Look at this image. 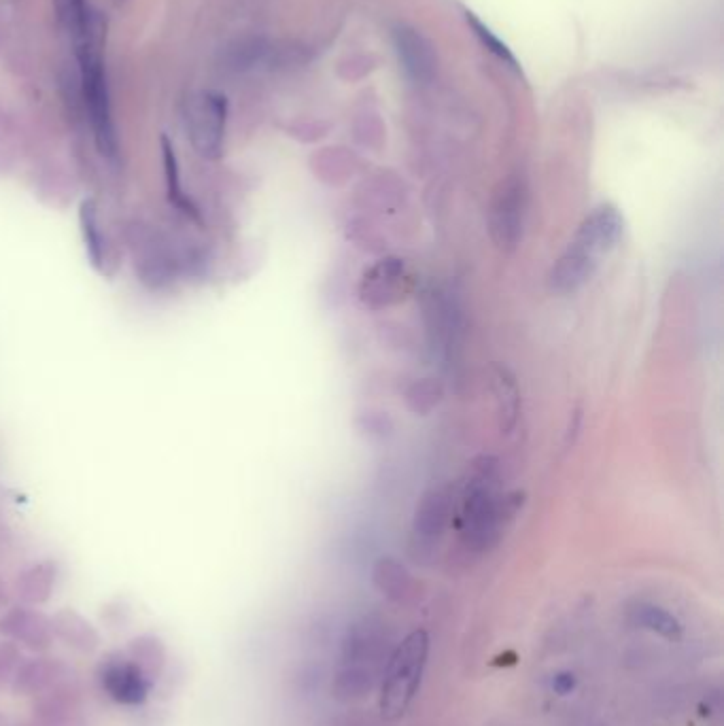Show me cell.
<instances>
[{
  "mask_svg": "<svg viewBox=\"0 0 724 726\" xmlns=\"http://www.w3.org/2000/svg\"><path fill=\"white\" fill-rule=\"evenodd\" d=\"M523 501L525 495L519 491L506 495L497 491V461L493 457L474 461L459 512V538L465 550H491L523 508Z\"/></svg>",
  "mask_w": 724,
  "mask_h": 726,
  "instance_id": "6da1fadb",
  "label": "cell"
},
{
  "mask_svg": "<svg viewBox=\"0 0 724 726\" xmlns=\"http://www.w3.org/2000/svg\"><path fill=\"white\" fill-rule=\"evenodd\" d=\"M102 45H105V22H102V17L98 13L92 11L88 34H85L81 45L75 47V51L81 68L83 102L90 115L96 147L100 155H105L107 160H115L119 143L111 111L105 60H102Z\"/></svg>",
  "mask_w": 724,
  "mask_h": 726,
  "instance_id": "7a4b0ae2",
  "label": "cell"
},
{
  "mask_svg": "<svg viewBox=\"0 0 724 726\" xmlns=\"http://www.w3.org/2000/svg\"><path fill=\"white\" fill-rule=\"evenodd\" d=\"M429 659V635L415 629L393 650L385 669V678L378 697V710L385 720L402 718L415 703Z\"/></svg>",
  "mask_w": 724,
  "mask_h": 726,
  "instance_id": "3957f363",
  "label": "cell"
},
{
  "mask_svg": "<svg viewBox=\"0 0 724 726\" xmlns=\"http://www.w3.org/2000/svg\"><path fill=\"white\" fill-rule=\"evenodd\" d=\"M527 187L521 179H508L499 185L489 211V232L495 247L504 253L516 251L525 232Z\"/></svg>",
  "mask_w": 724,
  "mask_h": 726,
  "instance_id": "277c9868",
  "label": "cell"
},
{
  "mask_svg": "<svg viewBox=\"0 0 724 726\" xmlns=\"http://www.w3.org/2000/svg\"><path fill=\"white\" fill-rule=\"evenodd\" d=\"M228 98L219 92H202L189 105L187 126L194 149L206 160H217L226 136Z\"/></svg>",
  "mask_w": 724,
  "mask_h": 726,
  "instance_id": "5b68a950",
  "label": "cell"
},
{
  "mask_svg": "<svg viewBox=\"0 0 724 726\" xmlns=\"http://www.w3.org/2000/svg\"><path fill=\"white\" fill-rule=\"evenodd\" d=\"M412 287L406 264L398 257H383L366 270L359 285L361 302L370 308H385L404 300Z\"/></svg>",
  "mask_w": 724,
  "mask_h": 726,
  "instance_id": "8992f818",
  "label": "cell"
},
{
  "mask_svg": "<svg viewBox=\"0 0 724 726\" xmlns=\"http://www.w3.org/2000/svg\"><path fill=\"white\" fill-rule=\"evenodd\" d=\"M599 264L601 259L597 255L570 240L548 272V289L557 296H572L593 279Z\"/></svg>",
  "mask_w": 724,
  "mask_h": 726,
  "instance_id": "52a82bcc",
  "label": "cell"
},
{
  "mask_svg": "<svg viewBox=\"0 0 724 726\" xmlns=\"http://www.w3.org/2000/svg\"><path fill=\"white\" fill-rule=\"evenodd\" d=\"M100 682L107 695L122 705H139L147 699L151 680L147 673L132 659L124 656H111L100 667Z\"/></svg>",
  "mask_w": 724,
  "mask_h": 726,
  "instance_id": "ba28073f",
  "label": "cell"
},
{
  "mask_svg": "<svg viewBox=\"0 0 724 726\" xmlns=\"http://www.w3.org/2000/svg\"><path fill=\"white\" fill-rule=\"evenodd\" d=\"M453 514V493L448 487L429 489L415 510V521H412V538L417 546L432 548L444 535L448 521Z\"/></svg>",
  "mask_w": 724,
  "mask_h": 726,
  "instance_id": "9c48e42d",
  "label": "cell"
},
{
  "mask_svg": "<svg viewBox=\"0 0 724 726\" xmlns=\"http://www.w3.org/2000/svg\"><path fill=\"white\" fill-rule=\"evenodd\" d=\"M625 234V219L612 204H599L582 219L572 240L595 253L597 257L608 255Z\"/></svg>",
  "mask_w": 724,
  "mask_h": 726,
  "instance_id": "30bf717a",
  "label": "cell"
},
{
  "mask_svg": "<svg viewBox=\"0 0 724 726\" xmlns=\"http://www.w3.org/2000/svg\"><path fill=\"white\" fill-rule=\"evenodd\" d=\"M393 45L404 73L412 83L427 85L434 79L438 60L432 43L421 32L410 26H398L393 30Z\"/></svg>",
  "mask_w": 724,
  "mask_h": 726,
  "instance_id": "8fae6325",
  "label": "cell"
},
{
  "mask_svg": "<svg viewBox=\"0 0 724 726\" xmlns=\"http://www.w3.org/2000/svg\"><path fill=\"white\" fill-rule=\"evenodd\" d=\"M493 391L497 395L499 429H502L504 434H510L516 421H519L521 393L514 374L506 366H502V363H495L493 366Z\"/></svg>",
  "mask_w": 724,
  "mask_h": 726,
  "instance_id": "7c38bea8",
  "label": "cell"
},
{
  "mask_svg": "<svg viewBox=\"0 0 724 726\" xmlns=\"http://www.w3.org/2000/svg\"><path fill=\"white\" fill-rule=\"evenodd\" d=\"M79 223H81V234H83V242H85V253H88V257H90V264L96 270L105 272L109 247H107L105 232H102V228H100L98 209H96L94 200L88 198L81 202Z\"/></svg>",
  "mask_w": 724,
  "mask_h": 726,
  "instance_id": "4fadbf2b",
  "label": "cell"
},
{
  "mask_svg": "<svg viewBox=\"0 0 724 726\" xmlns=\"http://www.w3.org/2000/svg\"><path fill=\"white\" fill-rule=\"evenodd\" d=\"M47 627L49 625L43 616L30 614L24 610H17V612L9 614L5 618V622H0V629H5L15 639H22V642L28 644L30 648H45L49 644L51 635H49Z\"/></svg>",
  "mask_w": 724,
  "mask_h": 726,
  "instance_id": "5bb4252c",
  "label": "cell"
},
{
  "mask_svg": "<svg viewBox=\"0 0 724 726\" xmlns=\"http://www.w3.org/2000/svg\"><path fill=\"white\" fill-rule=\"evenodd\" d=\"M54 631L58 633L60 639H64L68 646H73L81 652H92L98 646L96 631L92 629L90 622H85L77 614L64 612V614L56 616Z\"/></svg>",
  "mask_w": 724,
  "mask_h": 726,
  "instance_id": "9a60e30c",
  "label": "cell"
},
{
  "mask_svg": "<svg viewBox=\"0 0 724 726\" xmlns=\"http://www.w3.org/2000/svg\"><path fill=\"white\" fill-rule=\"evenodd\" d=\"M54 7L58 22L71 34L73 45L77 47L85 39V34H88L92 9L85 0H54Z\"/></svg>",
  "mask_w": 724,
  "mask_h": 726,
  "instance_id": "2e32d148",
  "label": "cell"
},
{
  "mask_svg": "<svg viewBox=\"0 0 724 726\" xmlns=\"http://www.w3.org/2000/svg\"><path fill=\"white\" fill-rule=\"evenodd\" d=\"M162 155H164V172H166V185H168V198L170 202L179 206L183 213H192L196 215V209L192 200H189L183 194V185H181V170H179V160L172 143L168 141L166 136H162Z\"/></svg>",
  "mask_w": 724,
  "mask_h": 726,
  "instance_id": "e0dca14e",
  "label": "cell"
},
{
  "mask_svg": "<svg viewBox=\"0 0 724 726\" xmlns=\"http://www.w3.org/2000/svg\"><path fill=\"white\" fill-rule=\"evenodd\" d=\"M374 580L391 597H404L412 584L410 576L404 572L402 565L395 563L393 559H381L376 563Z\"/></svg>",
  "mask_w": 724,
  "mask_h": 726,
  "instance_id": "ac0fdd59",
  "label": "cell"
},
{
  "mask_svg": "<svg viewBox=\"0 0 724 726\" xmlns=\"http://www.w3.org/2000/svg\"><path fill=\"white\" fill-rule=\"evenodd\" d=\"M130 652L132 661L147 673L149 680H153V673H158L164 665V648L155 637L134 639Z\"/></svg>",
  "mask_w": 724,
  "mask_h": 726,
  "instance_id": "d6986e66",
  "label": "cell"
},
{
  "mask_svg": "<svg viewBox=\"0 0 724 726\" xmlns=\"http://www.w3.org/2000/svg\"><path fill=\"white\" fill-rule=\"evenodd\" d=\"M442 400V385L436 383L434 378H423L419 383L412 385L406 393L408 408L417 414H427L432 408L438 406Z\"/></svg>",
  "mask_w": 724,
  "mask_h": 726,
  "instance_id": "ffe728a7",
  "label": "cell"
},
{
  "mask_svg": "<svg viewBox=\"0 0 724 726\" xmlns=\"http://www.w3.org/2000/svg\"><path fill=\"white\" fill-rule=\"evenodd\" d=\"M465 17H468V24L472 26V30H474V34L478 37V41L482 45H485L495 58H499L504 64H508L512 68V71L519 73V62H516V58L510 54V49L502 41H499L485 24H480L472 13H465Z\"/></svg>",
  "mask_w": 724,
  "mask_h": 726,
  "instance_id": "44dd1931",
  "label": "cell"
}]
</instances>
